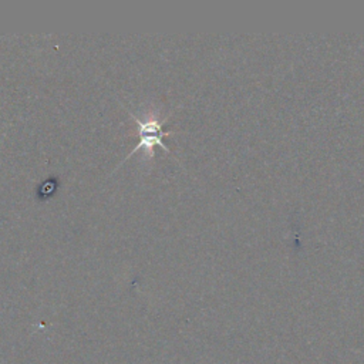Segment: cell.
Here are the masks:
<instances>
[{"instance_id":"1","label":"cell","mask_w":364,"mask_h":364,"mask_svg":"<svg viewBox=\"0 0 364 364\" xmlns=\"http://www.w3.org/2000/svg\"><path fill=\"white\" fill-rule=\"evenodd\" d=\"M129 117H132L136 121L138 125V136H139V144L129 152L135 154L138 149H145L148 155L154 156V146L159 145L164 151H169L168 146L164 144V138L169 134H172L173 131H164L162 128V122L156 118V117H148V118H138L135 114L129 112ZM128 155V156H129ZM127 156V158H128ZM125 158V159H127ZM124 159V161H125Z\"/></svg>"}]
</instances>
